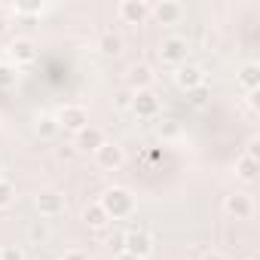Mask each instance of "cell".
<instances>
[{"label":"cell","instance_id":"obj_1","mask_svg":"<svg viewBox=\"0 0 260 260\" xmlns=\"http://www.w3.org/2000/svg\"><path fill=\"white\" fill-rule=\"evenodd\" d=\"M98 205L104 208V214L110 220H125L135 214V196L128 193L125 187H107L98 199Z\"/></svg>","mask_w":260,"mask_h":260},{"label":"cell","instance_id":"obj_2","mask_svg":"<svg viewBox=\"0 0 260 260\" xmlns=\"http://www.w3.org/2000/svg\"><path fill=\"white\" fill-rule=\"evenodd\" d=\"M122 254L135 257V260H147L153 254V236L147 230H128L122 236Z\"/></svg>","mask_w":260,"mask_h":260},{"label":"cell","instance_id":"obj_3","mask_svg":"<svg viewBox=\"0 0 260 260\" xmlns=\"http://www.w3.org/2000/svg\"><path fill=\"white\" fill-rule=\"evenodd\" d=\"M55 119H58V125L64 128V132H83V128L89 125V107H83V104H64L58 113H55Z\"/></svg>","mask_w":260,"mask_h":260},{"label":"cell","instance_id":"obj_4","mask_svg":"<svg viewBox=\"0 0 260 260\" xmlns=\"http://www.w3.org/2000/svg\"><path fill=\"white\" fill-rule=\"evenodd\" d=\"M187 52H190L187 37L172 34V37H162V43H159V58H162V64H175V68H181V64L187 61Z\"/></svg>","mask_w":260,"mask_h":260},{"label":"cell","instance_id":"obj_5","mask_svg":"<svg viewBox=\"0 0 260 260\" xmlns=\"http://www.w3.org/2000/svg\"><path fill=\"white\" fill-rule=\"evenodd\" d=\"M34 205H37L40 217H46V220H52V217H61V214L68 211V202H64V196H61L58 190H43V193H37Z\"/></svg>","mask_w":260,"mask_h":260},{"label":"cell","instance_id":"obj_6","mask_svg":"<svg viewBox=\"0 0 260 260\" xmlns=\"http://www.w3.org/2000/svg\"><path fill=\"white\" fill-rule=\"evenodd\" d=\"M132 110L138 119H156L159 116V98L153 89H144V92H132Z\"/></svg>","mask_w":260,"mask_h":260},{"label":"cell","instance_id":"obj_7","mask_svg":"<svg viewBox=\"0 0 260 260\" xmlns=\"http://www.w3.org/2000/svg\"><path fill=\"white\" fill-rule=\"evenodd\" d=\"M95 162H98V169H104V172H119L122 162H125V150H122L119 144H113V141H104V144L95 150Z\"/></svg>","mask_w":260,"mask_h":260},{"label":"cell","instance_id":"obj_8","mask_svg":"<svg viewBox=\"0 0 260 260\" xmlns=\"http://www.w3.org/2000/svg\"><path fill=\"white\" fill-rule=\"evenodd\" d=\"M175 83H178V89H184V92H196V89H202V83H205V71H202L199 64H193V61H184V64L175 71Z\"/></svg>","mask_w":260,"mask_h":260},{"label":"cell","instance_id":"obj_9","mask_svg":"<svg viewBox=\"0 0 260 260\" xmlns=\"http://www.w3.org/2000/svg\"><path fill=\"white\" fill-rule=\"evenodd\" d=\"M7 52H10V58H13V68L31 64V61L37 58V43H34L31 37H13L10 46H7Z\"/></svg>","mask_w":260,"mask_h":260},{"label":"cell","instance_id":"obj_10","mask_svg":"<svg viewBox=\"0 0 260 260\" xmlns=\"http://www.w3.org/2000/svg\"><path fill=\"white\" fill-rule=\"evenodd\" d=\"M150 16L159 25H178L187 16V10H184V4H178V0H159L156 7H150Z\"/></svg>","mask_w":260,"mask_h":260},{"label":"cell","instance_id":"obj_11","mask_svg":"<svg viewBox=\"0 0 260 260\" xmlns=\"http://www.w3.org/2000/svg\"><path fill=\"white\" fill-rule=\"evenodd\" d=\"M104 141H107V138H104V132H101L98 125H92V122H89L83 132H77V135H74V150H77V153H95Z\"/></svg>","mask_w":260,"mask_h":260},{"label":"cell","instance_id":"obj_12","mask_svg":"<svg viewBox=\"0 0 260 260\" xmlns=\"http://www.w3.org/2000/svg\"><path fill=\"white\" fill-rule=\"evenodd\" d=\"M223 211L230 217H236V220H248L254 214V199L248 193H233V196L223 199Z\"/></svg>","mask_w":260,"mask_h":260},{"label":"cell","instance_id":"obj_13","mask_svg":"<svg viewBox=\"0 0 260 260\" xmlns=\"http://www.w3.org/2000/svg\"><path fill=\"white\" fill-rule=\"evenodd\" d=\"M116 16H119L125 25H141V22L150 16V7L144 4V0H122V4L116 7Z\"/></svg>","mask_w":260,"mask_h":260},{"label":"cell","instance_id":"obj_14","mask_svg":"<svg viewBox=\"0 0 260 260\" xmlns=\"http://www.w3.org/2000/svg\"><path fill=\"white\" fill-rule=\"evenodd\" d=\"M236 80H239V86L245 89V92H257V86H260V64L257 61H245L242 68H239V74H236Z\"/></svg>","mask_w":260,"mask_h":260},{"label":"cell","instance_id":"obj_15","mask_svg":"<svg viewBox=\"0 0 260 260\" xmlns=\"http://www.w3.org/2000/svg\"><path fill=\"white\" fill-rule=\"evenodd\" d=\"M150 83H153V68L150 64H132V71H128L132 92H144V89H150Z\"/></svg>","mask_w":260,"mask_h":260},{"label":"cell","instance_id":"obj_16","mask_svg":"<svg viewBox=\"0 0 260 260\" xmlns=\"http://www.w3.org/2000/svg\"><path fill=\"white\" fill-rule=\"evenodd\" d=\"M34 128H37L40 141H55V138H58V132H61V125H58V119H55L52 113H40V116H37V122H34Z\"/></svg>","mask_w":260,"mask_h":260},{"label":"cell","instance_id":"obj_17","mask_svg":"<svg viewBox=\"0 0 260 260\" xmlns=\"http://www.w3.org/2000/svg\"><path fill=\"white\" fill-rule=\"evenodd\" d=\"M83 223H86L89 230H104V226L110 223V217L104 214V208H101L98 202H92V205L83 208Z\"/></svg>","mask_w":260,"mask_h":260},{"label":"cell","instance_id":"obj_18","mask_svg":"<svg viewBox=\"0 0 260 260\" xmlns=\"http://www.w3.org/2000/svg\"><path fill=\"white\" fill-rule=\"evenodd\" d=\"M257 172H260V162H257L254 156H245V153H242V156L236 159V178H239V181H248V184H251V181L257 178Z\"/></svg>","mask_w":260,"mask_h":260},{"label":"cell","instance_id":"obj_19","mask_svg":"<svg viewBox=\"0 0 260 260\" xmlns=\"http://www.w3.org/2000/svg\"><path fill=\"white\" fill-rule=\"evenodd\" d=\"M98 49H101L104 55H119V52H122V37L113 34V31H104L101 40H98Z\"/></svg>","mask_w":260,"mask_h":260},{"label":"cell","instance_id":"obj_20","mask_svg":"<svg viewBox=\"0 0 260 260\" xmlns=\"http://www.w3.org/2000/svg\"><path fill=\"white\" fill-rule=\"evenodd\" d=\"M16 83H19V71L4 61V64H0V89H13Z\"/></svg>","mask_w":260,"mask_h":260},{"label":"cell","instance_id":"obj_21","mask_svg":"<svg viewBox=\"0 0 260 260\" xmlns=\"http://www.w3.org/2000/svg\"><path fill=\"white\" fill-rule=\"evenodd\" d=\"M46 10H49L46 4H16V7H13L16 16H43Z\"/></svg>","mask_w":260,"mask_h":260},{"label":"cell","instance_id":"obj_22","mask_svg":"<svg viewBox=\"0 0 260 260\" xmlns=\"http://www.w3.org/2000/svg\"><path fill=\"white\" fill-rule=\"evenodd\" d=\"M178 135H181V125H178V119H162V122H159V138L172 141V138H178Z\"/></svg>","mask_w":260,"mask_h":260},{"label":"cell","instance_id":"obj_23","mask_svg":"<svg viewBox=\"0 0 260 260\" xmlns=\"http://www.w3.org/2000/svg\"><path fill=\"white\" fill-rule=\"evenodd\" d=\"M13 199H16V187H13L10 181H0V211L10 208V205H13Z\"/></svg>","mask_w":260,"mask_h":260},{"label":"cell","instance_id":"obj_24","mask_svg":"<svg viewBox=\"0 0 260 260\" xmlns=\"http://www.w3.org/2000/svg\"><path fill=\"white\" fill-rule=\"evenodd\" d=\"M0 260H25V251L19 245H4L0 248Z\"/></svg>","mask_w":260,"mask_h":260},{"label":"cell","instance_id":"obj_25","mask_svg":"<svg viewBox=\"0 0 260 260\" xmlns=\"http://www.w3.org/2000/svg\"><path fill=\"white\" fill-rule=\"evenodd\" d=\"M28 236H31L34 242H40V245H43V242L49 239V230H46V223H40V220H37V223H34L31 230H28Z\"/></svg>","mask_w":260,"mask_h":260},{"label":"cell","instance_id":"obj_26","mask_svg":"<svg viewBox=\"0 0 260 260\" xmlns=\"http://www.w3.org/2000/svg\"><path fill=\"white\" fill-rule=\"evenodd\" d=\"M74 144H61V147H55V156L61 159V162H68V159H74Z\"/></svg>","mask_w":260,"mask_h":260},{"label":"cell","instance_id":"obj_27","mask_svg":"<svg viewBox=\"0 0 260 260\" xmlns=\"http://www.w3.org/2000/svg\"><path fill=\"white\" fill-rule=\"evenodd\" d=\"M116 107H122V110L132 107V92H119V95H116Z\"/></svg>","mask_w":260,"mask_h":260},{"label":"cell","instance_id":"obj_28","mask_svg":"<svg viewBox=\"0 0 260 260\" xmlns=\"http://www.w3.org/2000/svg\"><path fill=\"white\" fill-rule=\"evenodd\" d=\"M61 260H89V257H86L80 248H71V251H64V257H61Z\"/></svg>","mask_w":260,"mask_h":260},{"label":"cell","instance_id":"obj_29","mask_svg":"<svg viewBox=\"0 0 260 260\" xmlns=\"http://www.w3.org/2000/svg\"><path fill=\"white\" fill-rule=\"evenodd\" d=\"M217 46V34L214 31H205V49H214Z\"/></svg>","mask_w":260,"mask_h":260},{"label":"cell","instance_id":"obj_30","mask_svg":"<svg viewBox=\"0 0 260 260\" xmlns=\"http://www.w3.org/2000/svg\"><path fill=\"white\" fill-rule=\"evenodd\" d=\"M190 95H193L190 101H193L196 107H202V104H205V92H202V89H196V92H190Z\"/></svg>","mask_w":260,"mask_h":260},{"label":"cell","instance_id":"obj_31","mask_svg":"<svg viewBox=\"0 0 260 260\" xmlns=\"http://www.w3.org/2000/svg\"><path fill=\"white\" fill-rule=\"evenodd\" d=\"M245 156H254V159H257V138H251V141H248V150H245Z\"/></svg>","mask_w":260,"mask_h":260},{"label":"cell","instance_id":"obj_32","mask_svg":"<svg viewBox=\"0 0 260 260\" xmlns=\"http://www.w3.org/2000/svg\"><path fill=\"white\" fill-rule=\"evenodd\" d=\"M199 260H226V257H223L220 251H208V254H202Z\"/></svg>","mask_w":260,"mask_h":260},{"label":"cell","instance_id":"obj_33","mask_svg":"<svg viewBox=\"0 0 260 260\" xmlns=\"http://www.w3.org/2000/svg\"><path fill=\"white\" fill-rule=\"evenodd\" d=\"M119 260H135V257H128V254H119Z\"/></svg>","mask_w":260,"mask_h":260},{"label":"cell","instance_id":"obj_34","mask_svg":"<svg viewBox=\"0 0 260 260\" xmlns=\"http://www.w3.org/2000/svg\"><path fill=\"white\" fill-rule=\"evenodd\" d=\"M0 181H4V172H0Z\"/></svg>","mask_w":260,"mask_h":260}]
</instances>
